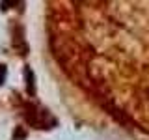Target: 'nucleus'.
<instances>
[{"mask_svg": "<svg viewBox=\"0 0 149 140\" xmlns=\"http://www.w3.org/2000/svg\"><path fill=\"white\" fill-rule=\"evenodd\" d=\"M17 30H19V34L17 36L13 34V49L19 50V54H21V56H24L28 52V47H26L24 36H22V28H17Z\"/></svg>", "mask_w": 149, "mask_h": 140, "instance_id": "1", "label": "nucleus"}, {"mask_svg": "<svg viewBox=\"0 0 149 140\" xmlns=\"http://www.w3.org/2000/svg\"><path fill=\"white\" fill-rule=\"evenodd\" d=\"M24 77H26V90L30 95H34L36 93V86H34V71H32L30 67L24 69Z\"/></svg>", "mask_w": 149, "mask_h": 140, "instance_id": "2", "label": "nucleus"}, {"mask_svg": "<svg viewBox=\"0 0 149 140\" xmlns=\"http://www.w3.org/2000/svg\"><path fill=\"white\" fill-rule=\"evenodd\" d=\"M6 77H8V67L4 64H0V86L6 82Z\"/></svg>", "mask_w": 149, "mask_h": 140, "instance_id": "3", "label": "nucleus"}]
</instances>
